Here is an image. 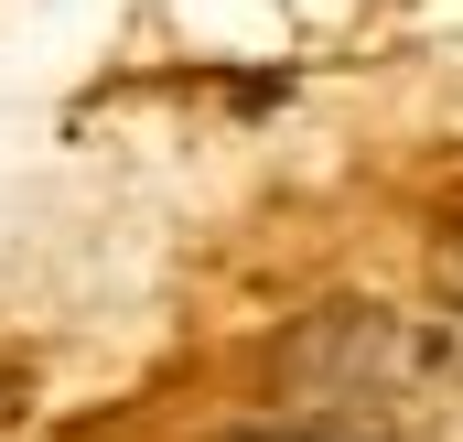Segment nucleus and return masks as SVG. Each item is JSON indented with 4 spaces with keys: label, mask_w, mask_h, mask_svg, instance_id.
Returning a JSON list of instances; mask_svg holds the SVG:
<instances>
[{
    "label": "nucleus",
    "mask_w": 463,
    "mask_h": 442,
    "mask_svg": "<svg viewBox=\"0 0 463 442\" xmlns=\"http://www.w3.org/2000/svg\"><path fill=\"white\" fill-rule=\"evenodd\" d=\"M269 378H280V399H302V410H377V399H399V389L420 378V345H410V324L345 303V313H324V324L280 334Z\"/></svg>",
    "instance_id": "f257e3e1"
},
{
    "label": "nucleus",
    "mask_w": 463,
    "mask_h": 442,
    "mask_svg": "<svg viewBox=\"0 0 463 442\" xmlns=\"http://www.w3.org/2000/svg\"><path fill=\"white\" fill-rule=\"evenodd\" d=\"M431 292H442V303H463V226L442 237V259H431Z\"/></svg>",
    "instance_id": "f03ea898"
}]
</instances>
